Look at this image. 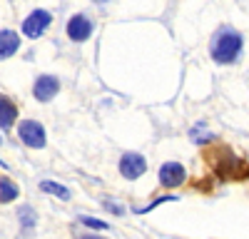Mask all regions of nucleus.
Here are the masks:
<instances>
[{"mask_svg":"<svg viewBox=\"0 0 249 239\" xmlns=\"http://www.w3.org/2000/svg\"><path fill=\"white\" fill-rule=\"evenodd\" d=\"M207 159H210V165L214 167L217 177H222V179H247V177H249L247 162H244L242 157H234L227 147H214V150H210Z\"/></svg>","mask_w":249,"mask_h":239,"instance_id":"obj_1","label":"nucleus"},{"mask_svg":"<svg viewBox=\"0 0 249 239\" xmlns=\"http://www.w3.org/2000/svg\"><path fill=\"white\" fill-rule=\"evenodd\" d=\"M242 52V35L232 28H224L217 33L214 37V43H212V57H214V63L219 65H230L234 63V60L239 57Z\"/></svg>","mask_w":249,"mask_h":239,"instance_id":"obj_2","label":"nucleus"},{"mask_svg":"<svg viewBox=\"0 0 249 239\" xmlns=\"http://www.w3.org/2000/svg\"><path fill=\"white\" fill-rule=\"evenodd\" d=\"M18 135H20V139H23L28 147H33V150H43L45 142H48L43 125L35 122V120H23V122L18 125Z\"/></svg>","mask_w":249,"mask_h":239,"instance_id":"obj_3","label":"nucleus"},{"mask_svg":"<svg viewBox=\"0 0 249 239\" xmlns=\"http://www.w3.org/2000/svg\"><path fill=\"white\" fill-rule=\"evenodd\" d=\"M50 23H53V15H50L48 10H33V13L23 20V33H25V37L37 40L40 35L50 28Z\"/></svg>","mask_w":249,"mask_h":239,"instance_id":"obj_4","label":"nucleus"},{"mask_svg":"<svg viewBox=\"0 0 249 239\" xmlns=\"http://www.w3.org/2000/svg\"><path fill=\"white\" fill-rule=\"evenodd\" d=\"M144 170H147V159H144L142 154L137 152H124L120 157V174L124 179H137L144 174Z\"/></svg>","mask_w":249,"mask_h":239,"instance_id":"obj_5","label":"nucleus"},{"mask_svg":"<svg viewBox=\"0 0 249 239\" xmlns=\"http://www.w3.org/2000/svg\"><path fill=\"white\" fill-rule=\"evenodd\" d=\"M90 35H92V20L88 15L77 13V15H72L68 20V37L70 40H75V43H85Z\"/></svg>","mask_w":249,"mask_h":239,"instance_id":"obj_6","label":"nucleus"},{"mask_svg":"<svg viewBox=\"0 0 249 239\" xmlns=\"http://www.w3.org/2000/svg\"><path fill=\"white\" fill-rule=\"evenodd\" d=\"M184 177H187V172H184V167L179 162H164L160 167V185L162 187H170V189L179 187L184 182Z\"/></svg>","mask_w":249,"mask_h":239,"instance_id":"obj_7","label":"nucleus"},{"mask_svg":"<svg viewBox=\"0 0 249 239\" xmlns=\"http://www.w3.org/2000/svg\"><path fill=\"white\" fill-rule=\"evenodd\" d=\"M57 90H60V83H57V77H53V75L37 77V80H35V87H33V92H35V97L40 100V102H48V100H53V97L57 95Z\"/></svg>","mask_w":249,"mask_h":239,"instance_id":"obj_8","label":"nucleus"},{"mask_svg":"<svg viewBox=\"0 0 249 239\" xmlns=\"http://www.w3.org/2000/svg\"><path fill=\"white\" fill-rule=\"evenodd\" d=\"M20 48V37L13 30H0V60L13 57Z\"/></svg>","mask_w":249,"mask_h":239,"instance_id":"obj_9","label":"nucleus"},{"mask_svg":"<svg viewBox=\"0 0 249 239\" xmlns=\"http://www.w3.org/2000/svg\"><path fill=\"white\" fill-rule=\"evenodd\" d=\"M15 117H18V107L10 102L8 97H0V127L10 130L15 125Z\"/></svg>","mask_w":249,"mask_h":239,"instance_id":"obj_10","label":"nucleus"},{"mask_svg":"<svg viewBox=\"0 0 249 239\" xmlns=\"http://www.w3.org/2000/svg\"><path fill=\"white\" fill-rule=\"evenodd\" d=\"M15 199H18L15 182H13V179H8V177H3V179H0V202L8 205V202H15Z\"/></svg>","mask_w":249,"mask_h":239,"instance_id":"obj_11","label":"nucleus"},{"mask_svg":"<svg viewBox=\"0 0 249 239\" xmlns=\"http://www.w3.org/2000/svg\"><path fill=\"white\" fill-rule=\"evenodd\" d=\"M40 189L48 192V194H53V197H57V199H70V189L62 187V185H57V182H40Z\"/></svg>","mask_w":249,"mask_h":239,"instance_id":"obj_12","label":"nucleus"},{"mask_svg":"<svg viewBox=\"0 0 249 239\" xmlns=\"http://www.w3.org/2000/svg\"><path fill=\"white\" fill-rule=\"evenodd\" d=\"M80 222L85 224V227H92V229H105V232L110 229L107 222H102V219H95V217H88V214H82V217H80Z\"/></svg>","mask_w":249,"mask_h":239,"instance_id":"obj_13","label":"nucleus"},{"mask_svg":"<svg viewBox=\"0 0 249 239\" xmlns=\"http://www.w3.org/2000/svg\"><path fill=\"white\" fill-rule=\"evenodd\" d=\"M18 214H20V224H23V227L30 229V227L35 224V212H33V207H23Z\"/></svg>","mask_w":249,"mask_h":239,"instance_id":"obj_14","label":"nucleus"},{"mask_svg":"<svg viewBox=\"0 0 249 239\" xmlns=\"http://www.w3.org/2000/svg\"><path fill=\"white\" fill-rule=\"evenodd\" d=\"M177 199L179 197H175V194H164V197H160V199H155V202L152 205H147V207H144V209H135L137 214H144V212H152L157 205H162V202H177Z\"/></svg>","mask_w":249,"mask_h":239,"instance_id":"obj_15","label":"nucleus"},{"mask_svg":"<svg viewBox=\"0 0 249 239\" xmlns=\"http://www.w3.org/2000/svg\"><path fill=\"white\" fill-rule=\"evenodd\" d=\"M105 207H107L110 212H115V214H120V212H122V207H120V205H115V202H110V199H105Z\"/></svg>","mask_w":249,"mask_h":239,"instance_id":"obj_16","label":"nucleus"},{"mask_svg":"<svg viewBox=\"0 0 249 239\" xmlns=\"http://www.w3.org/2000/svg\"><path fill=\"white\" fill-rule=\"evenodd\" d=\"M95 3H105V0H95Z\"/></svg>","mask_w":249,"mask_h":239,"instance_id":"obj_17","label":"nucleus"}]
</instances>
